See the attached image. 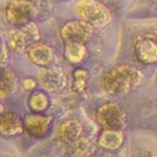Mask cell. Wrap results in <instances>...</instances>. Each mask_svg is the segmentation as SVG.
Segmentation results:
<instances>
[{"label": "cell", "mask_w": 157, "mask_h": 157, "mask_svg": "<svg viewBox=\"0 0 157 157\" xmlns=\"http://www.w3.org/2000/svg\"><path fill=\"white\" fill-rule=\"evenodd\" d=\"M142 75L134 66L128 64L117 65L109 69L101 78L102 88L110 94H125L132 91L141 82Z\"/></svg>", "instance_id": "1"}, {"label": "cell", "mask_w": 157, "mask_h": 157, "mask_svg": "<svg viewBox=\"0 0 157 157\" xmlns=\"http://www.w3.org/2000/svg\"><path fill=\"white\" fill-rule=\"evenodd\" d=\"M76 11L83 21L92 27H104L112 20L109 10L96 0H80L76 4Z\"/></svg>", "instance_id": "2"}, {"label": "cell", "mask_w": 157, "mask_h": 157, "mask_svg": "<svg viewBox=\"0 0 157 157\" xmlns=\"http://www.w3.org/2000/svg\"><path fill=\"white\" fill-rule=\"evenodd\" d=\"M36 13V6L27 0H12L5 9V15L9 23L15 26H25L32 22Z\"/></svg>", "instance_id": "3"}, {"label": "cell", "mask_w": 157, "mask_h": 157, "mask_svg": "<svg viewBox=\"0 0 157 157\" xmlns=\"http://www.w3.org/2000/svg\"><path fill=\"white\" fill-rule=\"evenodd\" d=\"M39 32L33 22L21 26L18 29H12L7 33L9 47L13 50H26L31 44L39 40Z\"/></svg>", "instance_id": "4"}, {"label": "cell", "mask_w": 157, "mask_h": 157, "mask_svg": "<svg viewBox=\"0 0 157 157\" xmlns=\"http://www.w3.org/2000/svg\"><path fill=\"white\" fill-rule=\"evenodd\" d=\"M96 119L105 129H120L125 125V112L114 102L102 104L96 112Z\"/></svg>", "instance_id": "5"}, {"label": "cell", "mask_w": 157, "mask_h": 157, "mask_svg": "<svg viewBox=\"0 0 157 157\" xmlns=\"http://www.w3.org/2000/svg\"><path fill=\"white\" fill-rule=\"evenodd\" d=\"M93 27L83 20H72L66 22L60 29V37L64 43L80 42L86 43L91 39Z\"/></svg>", "instance_id": "6"}, {"label": "cell", "mask_w": 157, "mask_h": 157, "mask_svg": "<svg viewBox=\"0 0 157 157\" xmlns=\"http://www.w3.org/2000/svg\"><path fill=\"white\" fill-rule=\"evenodd\" d=\"M38 81L43 88L50 92L61 91L66 83L65 75L60 69L47 66L38 71Z\"/></svg>", "instance_id": "7"}, {"label": "cell", "mask_w": 157, "mask_h": 157, "mask_svg": "<svg viewBox=\"0 0 157 157\" xmlns=\"http://www.w3.org/2000/svg\"><path fill=\"white\" fill-rule=\"evenodd\" d=\"M136 59L142 64H155L157 61V40L150 37H139L134 44Z\"/></svg>", "instance_id": "8"}, {"label": "cell", "mask_w": 157, "mask_h": 157, "mask_svg": "<svg viewBox=\"0 0 157 157\" xmlns=\"http://www.w3.org/2000/svg\"><path fill=\"white\" fill-rule=\"evenodd\" d=\"M26 55L29 61H32L33 64L38 66H43V67L50 65L54 59L53 49L49 45L44 43H39V42L31 44L26 49Z\"/></svg>", "instance_id": "9"}, {"label": "cell", "mask_w": 157, "mask_h": 157, "mask_svg": "<svg viewBox=\"0 0 157 157\" xmlns=\"http://www.w3.org/2000/svg\"><path fill=\"white\" fill-rule=\"evenodd\" d=\"M82 135V125L77 119H66L64 120L59 129L58 136L66 145H74Z\"/></svg>", "instance_id": "10"}, {"label": "cell", "mask_w": 157, "mask_h": 157, "mask_svg": "<svg viewBox=\"0 0 157 157\" xmlns=\"http://www.w3.org/2000/svg\"><path fill=\"white\" fill-rule=\"evenodd\" d=\"M50 123H52L50 117L31 114V115H27L25 119V128L27 132L32 136H43L49 130Z\"/></svg>", "instance_id": "11"}, {"label": "cell", "mask_w": 157, "mask_h": 157, "mask_svg": "<svg viewBox=\"0 0 157 157\" xmlns=\"http://www.w3.org/2000/svg\"><path fill=\"white\" fill-rule=\"evenodd\" d=\"M23 124L20 117L15 113L6 112L1 114L0 118V131L5 136H15L22 132Z\"/></svg>", "instance_id": "12"}, {"label": "cell", "mask_w": 157, "mask_h": 157, "mask_svg": "<svg viewBox=\"0 0 157 157\" xmlns=\"http://www.w3.org/2000/svg\"><path fill=\"white\" fill-rule=\"evenodd\" d=\"M98 144L105 150L115 151L124 144V132L120 129H104L99 135Z\"/></svg>", "instance_id": "13"}, {"label": "cell", "mask_w": 157, "mask_h": 157, "mask_svg": "<svg viewBox=\"0 0 157 157\" xmlns=\"http://www.w3.org/2000/svg\"><path fill=\"white\" fill-rule=\"evenodd\" d=\"M17 86L16 74L11 67H4L1 70V83H0V97L1 99L10 96Z\"/></svg>", "instance_id": "14"}, {"label": "cell", "mask_w": 157, "mask_h": 157, "mask_svg": "<svg viewBox=\"0 0 157 157\" xmlns=\"http://www.w3.org/2000/svg\"><path fill=\"white\" fill-rule=\"evenodd\" d=\"M86 45L80 42H69L65 43V56L70 63L77 64L82 61L86 56Z\"/></svg>", "instance_id": "15"}, {"label": "cell", "mask_w": 157, "mask_h": 157, "mask_svg": "<svg viewBox=\"0 0 157 157\" xmlns=\"http://www.w3.org/2000/svg\"><path fill=\"white\" fill-rule=\"evenodd\" d=\"M28 105L32 110L40 113L49 105V98L43 91H34L28 97Z\"/></svg>", "instance_id": "16"}, {"label": "cell", "mask_w": 157, "mask_h": 157, "mask_svg": "<svg viewBox=\"0 0 157 157\" xmlns=\"http://www.w3.org/2000/svg\"><path fill=\"white\" fill-rule=\"evenodd\" d=\"M88 82V72L83 69H77L72 74V90L75 92L85 91Z\"/></svg>", "instance_id": "17"}, {"label": "cell", "mask_w": 157, "mask_h": 157, "mask_svg": "<svg viewBox=\"0 0 157 157\" xmlns=\"http://www.w3.org/2000/svg\"><path fill=\"white\" fill-rule=\"evenodd\" d=\"M74 146H75V148H76L77 155H80V156H82V157L90 155L91 151H92V145H91V142L87 141L86 139H83L82 136L74 144Z\"/></svg>", "instance_id": "18"}, {"label": "cell", "mask_w": 157, "mask_h": 157, "mask_svg": "<svg viewBox=\"0 0 157 157\" xmlns=\"http://www.w3.org/2000/svg\"><path fill=\"white\" fill-rule=\"evenodd\" d=\"M22 87H23V90H26V91L33 90V88L36 87V81H34L32 77H26V78H23V81H22Z\"/></svg>", "instance_id": "19"}, {"label": "cell", "mask_w": 157, "mask_h": 157, "mask_svg": "<svg viewBox=\"0 0 157 157\" xmlns=\"http://www.w3.org/2000/svg\"><path fill=\"white\" fill-rule=\"evenodd\" d=\"M6 60H7V49H6V45L4 44L2 45V53H1V65L2 66L5 65Z\"/></svg>", "instance_id": "20"}]
</instances>
